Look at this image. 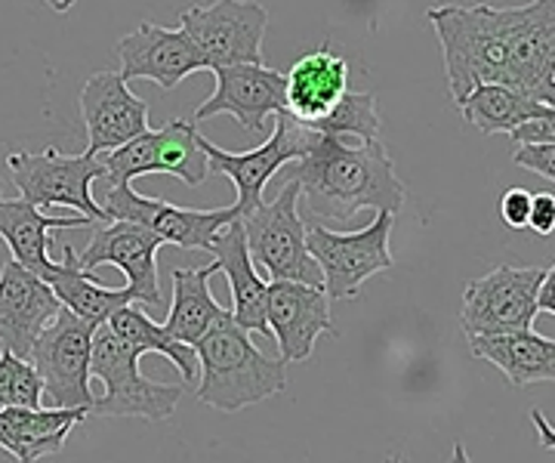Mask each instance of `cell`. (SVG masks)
I'll list each match as a JSON object with an SVG mask.
<instances>
[{"instance_id": "obj_37", "label": "cell", "mask_w": 555, "mask_h": 463, "mask_svg": "<svg viewBox=\"0 0 555 463\" xmlns=\"http://www.w3.org/2000/svg\"><path fill=\"white\" fill-rule=\"evenodd\" d=\"M451 463H469V458H466V448L456 442L454 445V454H451Z\"/></svg>"}, {"instance_id": "obj_5", "label": "cell", "mask_w": 555, "mask_h": 463, "mask_svg": "<svg viewBox=\"0 0 555 463\" xmlns=\"http://www.w3.org/2000/svg\"><path fill=\"white\" fill-rule=\"evenodd\" d=\"M241 222H244L250 260L269 275V282H302L324 287L321 269L306 247L297 180L287 182L275 202H262L254 210H247Z\"/></svg>"}, {"instance_id": "obj_19", "label": "cell", "mask_w": 555, "mask_h": 463, "mask_svg": "<svg viewBox=\"0 0 555 463\" xmlns=\"http://www.w3.org/2000/svg\"><path fill=\"white\" fill-rule=\"evenodd\" d=\"M60 309L62 303L43 279L28 272L16 260L3 262L0 269V343L7 352L28 359L31 343L60 316Z\"/></svg>"}, {"instance_id": "obj_13", "label": "cell", "mask_w": 555, "mask_h": 463, "mask_svg": "<svg viewBox=\"0 0 555 463\" xmlns=\"http://www.w3.org/2000/svg\"><path fill=\"white\" fill-rule=\"evenodd\" d=\"M100 207L108 222H139L149 232H155L164 244H177L185 250H207L219 229L238 217L235 204L219 207V210H189V207H177V204L160 202V198H145V195L133 192L130 182L108 185Z\"/></svg>"}, {"instance_id": "obj_15", "label": "cell", "mask_w": 555, "mask_h": 463, "mask_svg": "<svg viewBox=\"0 0 555 463\" xmlns=\"http://www.w3.org/2000/svg\"><path fill=\"white\" fill-rule=\"evenodd\" d=\"M80 118L87 124V152L102 155L142 137L149 127V105L130 90L118 72H96L80 87Z\"/></svg>"}, {"instance_id": "obj_40", "label": "cell", "mask_w": 555, "mask_h": 463, "mask_svg": "<svg viewBox=\"0 0 555 463\" xmlns=\"http://www.w3.org/2000/svg\"><path fill=\"white\" fill-rule=\"evenodd\" d=\"M0 442H3V436H0Z\"/></svg>"}, {"instance_id": "obj_12", "label": "cell", "mask_w": 555, "mask_h": 463, "mask_svg": "<svg viewBox=\"0 0 555 463\" xmlns=\"http://www.w3.org/2000/svg\"><path fill=\"white\" fill-rule=\"evenodd\" d=\"M312 140H315V130L297 124L291 115H278V127L272 130V137L257 145L254 152H241V155L219 149L217 142H210L198 133V145L207 158V170L229 177L238 189V202H235L238 217L262 204L266 182L291 162H299L306 155V149L312 145Z\"/></svg>"}, {"instance_id": "obj_39", "label": "cell", "mask_w": 555, "mask_h": 463, "mask_svg": "<svg viewBox=\"0 0 555 463\" xmlns=\"http://www.w3.org/2000/svg\"><path fill=\"white\" fill-rule=\"evenodd\" d=\"M0 192H3V182H0Z\"/></svg>"}, {"instance_id": "obj_1", "label": "cell", "mask_w": 555, "mask_h": 463, "mask_svg": "<svg viewBox=\"0 0 555 463\" xmlns=\"http://www.w3.org/2000/svg\"><path fill=\"white\" fill-rule=\"evenodd\" d=\"M291 180H297L299 202H306L309 217L337 226H349L364 207L398 214L408 198L396 164L379 140L352 145L339 137L315 133Z\"/></svg>"}, {"instance_id": "obj_25", "label": "cell", "mask_w": 555, "mask_h": 463, "mask_svg": "<svg viewBox=\"0 0 555 463\" xmlns=\"http://www.w3.org/2000/svg\"><path fill=\"white\" fill-rule=\"evenodd\" d=\"M214 272H219L217 260L198 269H173V303L167 322L160 324L173 340L198 346L219 322L232 319V312L219 306L210 294Z\"/></svg>"}, {"instance_id": "obj_21", "label": "cell", "mask_w": 555, "mask_h": 463, "mask_svg": "<svg viewBox=\"0 0 555 463\" xmlns=\"http://www.w3.org/2000/svg\"><path fill=\"white\" fill-rule=\"evenodd\" d=\"M217 257L219 272L225 275L229 291H232V322L244 327L247 334H269V322H266V300H269V282H262L254 272V260L247 250V239H244V222L235 217L225 222L214 235V242L207 247Z\"/></svg>"}, {"instance_id": "obj_27", "label": "cell", "mask_w": 555, "mask_h": 463, "mask_svg": "<svg viewBox=\"0 0 555 463\" xmlns=\"http://www.w3.org/2000/svg\"><path fill=\"white\" fill-rule=\"evenodd\" d=\"M456 108L466 118V124H473L481 133H509L528 118L555 115V105L528 100L503 83H478L456 102Z\"/></svg>"}, {"instance_id": "obj_4", "label": "cell", "mask_w": 555, "mask_h": 463, "mask_svg": "<svg viewBox=\"0 0 555 463\" xmlns=\"http://www.w3.org/2000/svg\"><path fill=\"white\" fill-rule=\"evenodd\" d=\"M139 356L130 343H124L102 322L93 327L90 340V377L105 386V396H96L90 414L100 417H142V421H167L173 417L182 399V386L155 383L139 374Z\"/></svg>"}, {"instance_id": "obj_28", "label": "cell", "mask_w": 555, "mask_h": 463, "mask_svg": "<svg viewBox=\"0 0 555 463\" xmlns=\"http://www.w3.org/2000/svg\"><path fill=\"white\" fill-rule=\"evenodd\" d=\"M108 327L118 334L120 340L130 343L139 356H145V352H158V356H164V359H170V362L177 364L179 371H182V381L198 383L201 368H198V352H195V346H185V343L173 340L160 324L152 322V319L139 309L137 303L120 306L118 312L108 319Z\"/></svg>"}, {"instance_id": "obj_23", "label": "cell", "mask_w": 555, "mask_h": 463, "mask_svg": "<svg viewBox=\"0 0 555 463\" xmlns=\"http://www.w3.org/2000/svg\"><path fill=\"white\" fill-rule=\"evenodd\" d=\"M96 226L87 217H50L25 198H0V239L7 242L13 260L35 272L38 279H50L56 262L47 257V235L56 229H87Z\"/></svg>"}, {"instance_id": "obj_11", "label": "cell", "mask_w": 555, "mask_h": 463, "mask_svg": "<svg viewBox=\"0 0 555 463\" xmlns=\"http://www.w3.org/2000/svg\"><path fill=\"white\" fill-rule=\"evenodd\" d=\"M543 266H496L488 275L466 284L460 324L466 337L528 331L537 319V287L543 282Z\"/></svg>"}, {"instance_id": "obj_33", "label": "cell", "mask_w": 555, "mask_h": 463, "mask_svg": "<svg viewBox=\"0 0 555 463\" xmlns=\"http://www.w3.org/2000/svg\"><path fill=\"white\" fill-rule=\"evenodd\" d=\"M513 145H537V142H555V115H543V118H528L521 121L516 130H509Z\"/></svg>"}, {"instance_id": "obj_10", "label": "cell", "mask_w": 555, "mask_h": 463, "mask_svg": "<svg viewBox=\"0 0 555 463\" xmlns=\"http://www.w3.org/2000/svg\"><path fill=\"white\" fill-rule=\"evenodd\" d=\"M96 158L102 164V180H108V185L130 182L142 173H170L185 185H201L210 177L198 145V127L182 118L167 121L160 130H145L137 140Z\"/></svg>"}, {"instance_id": "obj_18", "label": "cell", "mask_w": 555, "mask_h": 463, "mask_svg": "<svg viewBox=\"0 0 555 463\" xmlns=\"http://www.w3.org/2000/svg\"><path fill=\"white\" fill-rule=\"evenodd\" d=\"M120 78L130 83L149 78L164 90H173L179 81L207 68L198 47L189 41L182 28H164L155 22H139L137 31L118 41Z\"/></svg>"}, {"instance_id": "obj_35", "label": "cell", "mask_w": 555, "mask_h": 463, "mask_svg": "<svg viewBox=\"0 0 555 463\" xmlns=\"http://www.w3.org/2000/svg\"><path fill=\"white\" fill-rule=\"evenodd\" d=\"M537 309H540V312H550V316L555 312V269L553 266L546 269L543 282H540V287H537Z\"/></svg>"}, {"instance_id": "obj_32", "label": "cell", "mask_w": 555, "mask_h": 463, "mask_svg": "<svg viewBox=\"0 0 555 463\" xmlns=\"http://www.w3.org/2000/svg\"><path fill=\"white\" fill-rule=\"evenodd\" d=\"M496 214L509 229H528V214H531V192L525 189H506L496 202Z\"/></svg>"}, {"instance_id": "obj_8", "label": "cell", "mask_w": 555, "mask_h": 463, "mask_svg": "<svg viewBox=\"0 0 555 463\" xmlns=\"http://www.w3.org/2000/svg\"><path fill=\"white\" fill-rule=\"evenodd\" d=\"M90 340L93 324L62 306L60 316L31 343L28 362L38 371L47 408H83L90 414L96 399L90 389Z\"/></svg>"}, {"instance_id": "obj_16", "label": "cell", "mask_w": 555, "mask_h": 463, "mask_svg": "<svg viewBox=\"0 0 555 463\" xmlns=\"http://www.w3.org/2000/svg\"><path fill=\"white\" fill-rule=\"evenodd\" d=\"M269 334L278 340L281 362H306L321 334H337L331 322V297L324 287L302 282H269L266 300Z\"/></svg>"}, {"instance_id": "obj_29", "label": "cell", "mask_w": 555, "mask_h": 463, "mask_svg": "<svg viewBox=\"0 0 555 463\" xmlns=\"http://www.w3.org/2000/svg\"><path fill=\"white\" fill-rule=\"evenodd\" d=\"M309 130H315L321 137H339V140H379L377 97L364 90H346V97Z\"/></svg>"}, {"instance_id": "obj_24", "label": "cell", "mask_w": 555, "mask_h": 463, "mask_svg": "<svg viewBox=\"0 0 555 463\" xmlns=\"http://www.w3.org/2000/svg\"><path fill=\"white\" fill-rule=\"evenodd\" d=\"M469 349L476 359L496 364L513 386L555 381V340L534 334V327L503 331V334H476L469 337Z\"/></svg>"}, {"instance_id": "obj_3", "label": "cell", "mask_w": 555, "mask_h": 463, "mask_svg": "<svg viewBox=\"0 0 555 463\" xmlns=\"http://www.w3.org/2000/svg\"><path fill=\"white\" fill-rule=\"evenodd\" d=\"M198 352V402L235 414L241 408L266 402L287 389V364L259 352L250 334L232 319L219 322Z\"/></svg>"}, {"instance_id": "obj_22", "label": "cell", "mask_w": 555, "mask_h": 463, "mask_svg": "<svg viewBox=\"0 0 555 463\" xmlns=\"http://www.w3.org/2000/svg\"><path fill=\"white\" fill-rule=\"evenodd\" d=\"M83 408H0V451L20 463H38L47 454H60L68 433L83 423Z\"/></svg>"}, {"instance_id": "obj_34", "label": "cell", "mask_w": 555, "mask_h": 463, "mask_svg": "<svg viewBox=\"0 0 555 463\" xmlns=\"http://www.w3.org/2000/svg\"><path fill=\"white\" fill-rule=\"evenodd\" d=\"M528 226L537 235H553L555 232V195L553 192H540L531 195V214H528Z\"/></svg>"}, {"instance_id": "obj_38", "label": "cell", "mask_w": 555, "mask_h": 463, "mask_svg": "<svg viewBox=\"0 0 555 463\" xmlns=\"http://www.w3.org/2000/svg\"><path fill=\"white\" fill-rule=\"evenodd\" d=\"M383 463H401V458H396V454H389V458H386V461Z\"/></svg>"}, {"instance_id": "obj_26", "label": "cell", "mask_w": 555, "mask_h": 463, "mask_svg": "<svg viewBox=\"0 0 555 463\" xmlns=\"http://www.w3.org/2000/svg\"><path fill=\"white\" fill-rule=\"evenodd\" d=\"M47 284L68 312H75L78 319L90 322L93 327L108 322L120 306L133 303L127 287H105L93 279V272H83L72 244H62V262L53 266Z\"/></svg>"}, {"instance_id": "obj_14", "label": "cell", "mask_w": 555, "mask_h": 463, "mask_svg": "<svg viewBox=\"0 0 555 463\" xmlns=\"http://www.w3.org/2000/svg\"><path fill=\"white\" fill-rule=\"evenodd\" d=\"M160 239L145 226L127 220L96 222L93 239L80 250V269L93 272L100 266H118L127 275V291L133 303L160 306L158 284V250Z\"/></svg>"}, {"instance_id": "obj_36", "label": "cell", "mask_w": 555, "mask_h": 463, "mask_svg": "<svg viewBox=\"0 0 555 463\" xmlns=\"http://www.w3.org/2000/svg\"><path fill=\"white\" fill-rule=\"evenodd\" d=\"M43 3H47L50 10H56V13H68L78 0H43Z\"/></svg>"}, {"instance_id": "obj_17", "label": "cell", "mask_w": 555, "mask_h": 463, "mask_svg": "<svg viewBox=\"0 0 555 463\" xmlns=\"http://www.w3.org/2000/svg\"><path fill=\"white\" fill-rule=\"evenodd\" d=\"M214 97L201 102L195 121L232 115L247 133H259L269 115H284V75L269 65H225L214 68Z\"/></svg>"}, {"instance_id": "obj_9", "label": "cell", "mask_w": 555, "mask_h": 463, "mask_svg": "<svg viewBox=\"0 0 555 463\" xmlns=\"http://www.w3.org/2000/svg\"><path fill=\"white\" fill-rule=\"evenodd\" d=\"M269 13L254 0H217L210 7H189L179 13V28L198 47L204 65H259Z\"/></svg>"}, {"instance_id": "obj_31", "label": "cell", "mask_w": 555, "mask_h": 463, "mask_svg": "<svg viewBox=\"0 0 555 463\" xmlns=\"http://www.w3.org/2000/svg\"><path fill=\"white\" fill-rule=\"evenodd\" d=\"M513 162L518 167H528L534 170L540 180H555V142H537V145H516L513 152Z\"/></svg>"}, {"instance_id": "obj_2", "label": "cell", "mask_w": 555, "mask_h": 463, "mask_svg": "<svg viewBox=\"0 0 555 463\" xmlns=\"http://www.w3.org/2000/svg\"><path fill=\"white\" fill-rule=\"evenodd\" d=\"M426 16L444 50L451 100L460 102L478 83H506L516 7L444 3Z\"/></svg>"}, {"instance_id": "obj_6", "label": "cell", "mask_w": 555, "mask_h": 463, "mask_svg": "<svg viewBox=\"0 0 555 463\" xmlns=\"http://www.w3.org/2000/svg\"><path fill=\"white\" fill-rule=\"evenodd\" d=\"M10 182L35 207H72L93 222H108L100 202L93 198V180H102L96 155H62L53 145L43 152H10L7 155Z\"/></svg>"}, {"instance_id": "obj_20", "label": "cell", "mask_w": 555, "mask_h": 463, "mask_svg": "<svg viewBox=\"0 0 555 463\" xmlns=\"http://www.w3.org/2000/svg\"><path fill=\"white\" fill-rule=\"evenodd\" d=\"M349 90V62L327 43L306 53L284 75V115L302 127H315Z\"/></svg>"}, {"instance_id": "obj_30", "label": "cell", "mask_w": 555, "mask_h": 463, "mask_svg": "<svg viewBox=\"0 0 555 463\" xmlns=\"http://www.w3.org/2000/svg\"><path fill=\"white\" fill-rule=\"evenodd\" d=\"M43 386L28 359L0 352V408H40Z\"/></svg>"}, {"instance_id": "obj_7", "label": "cell", "mask_w": 555, "mask_h": 463, "mask_svg": "<svg viewBox=\"0 0 555 463\" xmlns=\"http://www.w3.org/2000/svg\"><path fill=\"white\" fill-rule=\"evenodd\" d=\"M392 222L396 214L379 210L377 220L361 232H331L321 222L306 229V247L321 269L324 294L331 300H352L371 275L396 266L389 254Z\"/></svg>"}]
</instances>
